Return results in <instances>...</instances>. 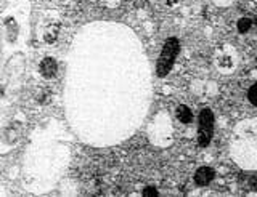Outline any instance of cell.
<instances>
[{"label": "cell", "instance_id": "obj_1", "mask_svg": "<svg viewBox=\"0 0 257 197\" xmlns=\"http://www.w3.org/2000/svg\"><path fill=\"white\" fill-rule=\"evenodd\" d=\"M24 70H26V58L23 53H15L7 61L2 78H0V135L13 116L16 101L23 88Z\"/></svg>", "mask_w": 257, "mask_h": 197}, {"label": "cell", "instance_id": "obj_2", "mask_svg": "<svg viewBox=\"0 0 257 197\" xmlns=\"http://www.w3.org/2000/svg\"><path fill=\"white\" fill-rule=\"evenodd\" d=\"M179 48H180V44L175 37H171L166 40V44L163 46V52H161V56L158 60V66H156V72L159 77L167 76L169 70L172 69L174 61L177 58V53H179Z\"/></svg>", "mask_w": 257, "mask_h": 197}, {"label": "cell", "instance_id": "obj_3", "mask_svg": "<svg viewBox=\"0 0 257 197\" xmlns=\"http://www.w3.org/2000/svg\"><path fill=\"white\" fill-rule=\"evenodd\" d=\"M214 132V114L211 109H203L199 112V128H198V143L206 148L211 143Z\"/></svg>", "mask_w": 257, "mask_h": 197}, {"label": "cell", "instance_id": "obj_4", "mask_svg": "<svg viewBox=\"0 0 257 197\" xmlns=\"http://www.w3.org/2000/svg\"><path fill=\"white\" fill-rule=\"evenodd\" d=\"M39 72L44 78L56 77V74H58V62H56V60L52 56L42 58V61H40V64H39Z\"/></svg>", "mask_w": 257, "mask_h": 197}, {"label": "cell", "instance_id": "obj_5", "mask_svg": "<svg viewBox=\"0 0 257 197\" xmlns=\"http://www.w3.org/2000/svg\"><path fill=\"white\" fill-rule=\"evenodd\" d=\"M214 180V170L209 167H201L195 173V183L198 186H206Z\"/></svg>", "mask_w": 257, "mask_h": 197}, {"label": "cell", "instance_id": "obj_6", "mask_svg": "<svg viewBox=\"0 0 257 197\" xmlns=\"http://www.w3.org/2000/svg\"><path fill=\"white\" fill-rule=\"evenodd\" d=\"M177 119H179L182 124H190L191 119H193V114L190 111V108L183 106V104L177 108Z\"/></svg>", "mask_w": 257, "mask_h": 197}, {"label": "cell", "instance_id": "obj_7", "mask_svg": "<svg viewBox=\"0 0 257 197\" xmlns=\"http://www.w3.org/2000/svg\"><path fill=\"white\" fill-rule=\"evenodd\" d=\"M58 34H60V28L56 26V24H53V26H50L47 30H45V42L47 44H53L56 38H58Z\"/></svg>", "mask_w": 257, "mask_h": 197}, {"label": "cell", "instance_id": "obj_8", "mask_svg": "<svg viewBox=\"0 0 257 197\" xmlns=\"http://www.w3.org/2000/svg\"><path fill=\"white\" fill-rule=\"evenodd\" d=\"M251 24H252V22H251V20H249V18H241L238 21V30H239L241 34H244V32H247L249 29H251Z\"/></svg>", "mask_w": 257, "mask_h": 197}, {"label": "cell", "instance_id": "obj_9", "mask_svg": "<svg viewBox=\"0 0 257 197\" xmlns=\"http://www.w3.org/2000/svg\"><path fill=\"white\" fill-rule=\"evenodd\" d=\"M247 98L254 106H257V84H254L251 88L247 90Z\"/></svg>", "mask_w": 257, "mask_h": 197}, {"label": "cell", "instance_id": "obj_10", "mask_svg": "<svg viewBox=\"0 0 257 197\" xmlns=\"http://www.w3.org/2000/svg\"><path fill=\"white\" fill-rule=\"evenodd\" d=\"M143 194H145V196H148V194L156 196V194H158V191H156L155 188H147V189H145V191H143Z\"/></svg>", "mask_w": 257, "mask_h": 197}, {"label": "cell", "instance_id": "obj_11", "mask_svg": "<svg viewBox=\"0 0 257 197\" xmlns=\"http://www.w3.org/2000/svg\"><path fill=\"white\" fill-rule=\"evenodd\" d=\"M7 4H8V0H0V13L7 8Z\"/></svg>", "mask_w": 257, "mask_h": 197}, {"label": "cell", "instance_id": "obj_12", "mask_svg": "<svg viewBox=\"0 0 257 197\" xmlns=\"http://www.w3.org/2000/svg\"><path fill=\"white\" fill-rule=\"evenodd\" d=\"M0 58H2V26H0Z\"/></svg>", "mask_w": 257, "mask_h": 197}]
</instances>
